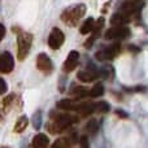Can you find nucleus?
Masks as SVG:
<instances>
[{
	"instance_id": "f257e3e1",
	"label": "nucleus",
	"mask_w": 148,
	"mask_h": 148,
	"mask_svg": "<svg viewBox=\"0 0 148 148\" xmlns=\"http://www.w3.org/2000/svg\"><path fill=\"white\" fill-rule=\"evenodd\" d=\"M78 121V117L74 114H68V113H57L52 116V121L48 122L47 130L51 134H60L65 131L68 127L75 123Z\"/></svg>"
},
{
	"instance_id": "f03ea898",
	"label": "nucleus",
	"mask_w": 148,
	"mask_h": 148,
	"mask_svg": "<svg viewBox=\"0 0 148 148\" xmlns=\"http://www.w3.org/2000/svg\"><path fill=\"white\" fill-rule=\"evenodd\" d=\"M86 13V5L84 4H75L72 7H68L61 13V20L65 25L68 26H75L81 21V18Z\"/></svg>"
},
{
	"instance_id": "7ed1b4c3",
	"label": "nucleus",
	"mask_w": 148,
	"mask_h": 148,
	"mask_svg": "<svg viewBox=\"0 0 148 148\" xmlns=\"http://www.w3.org/2000/svg\"><path fill=\"white\" fill-rule=\"evenodd\" d=\"M33 44V34L27 31H21L17 36V57L20 61L25 60V57L29 55Z\"/></svg>"
},
{
	"instance_id": "20e7f679",
	"label": "nucleus",
	"mask_w": 148,
	"mask_h": 148,
	"mask_svg": "<svg viewBox=\"0 0 148 148\" xmlns=\"http://www.w3.org/2000/svg\"><path fill=\"white\" fill-rule=\"evenodd\" d=\"M120 51H121V46L118 43H114V44H112V46L105 47V48L97 51L96 53H95V57H96V60H99V61H110V60H113L120 53Z\"/></svg>"
},
{
	"instance_id": "39448f33",
	"label": "nucleus",
	"mask_w": 148,
	"mask_h": 148,
	"mask_svg": "<svg viewBox=\"0 0 148 148\" xmlns=\"http://www.w3.org/2000/svg\"><path fill=\"white\" fill-rule=\"evenodd\" d=\"M64 42H65V34L62 33L59 27L52 29V31L48 35V40H47L49 48L53 49V51H57V49L64 44Z\"/></svg>"
},
{
	"instance_id": "423d86ee",
	"label": "nucleus",
	"mask_w": 148,
	"mask_h": 148,
	"mask_svg": "<svg viewBox=\"0 0 148 148\" xmlns=\"http://www.w3.org/2000/svg\"><path fill=\"white\" fill-rule=\"evenodd\" d=\"M129 36H130V29L126 26H112L105 33V39H109V40H120Z\"/></svg>"
},
{
	"instance_id": "0eeeda50",
	"label": "nucleus",
	"mask_w": 148,
	"mask_h": 148,
	"mask_svg": "<svg viewBox=\"0 0 148 148\" xmlns=\"http://www.w3.org/2000/svg\"><path fill=\"white\" fill-rule=\"evenodd\" d=\"M36 68L43 74L48 75V74H51L52 70H53V64H52L51 59H49L46 53H39L38 56H36Z\"/></svg>"
},
{
	"instance_id": "6e6552de",
	"label": "nucleus",
	"mask_w": 148,
	"mask_h": 148,
	"mask_svg": "<svg viewBox=\"0 0 148 148\" xmlns=\"http://www.w3.org/2000/svg\"><path fill=\"white\" fill-rule=\"evenodd\" d=\"M14 69V60L9 52H1L0 53V73L9 74Z\"/></svg>"
},
{
	"instance_id": "1a4fd4ad",
	"label": "nucleus",
	"mask_w": 148,
	"mask_h": 148,
	"mask_svg": "<svg viewBox=\"0 0 148 148\" xmlns=\"http://www.w3.org/2000/svg\"><path fill=\"white\" fill-rule=\"evenodd\" d=\"M99 72H97L95 68H87V69L79 70L78 74H77V78L81 82H84V83H90V82H94L99 78Z\"/></svg>"
},
{
	"instance_id": "9d476101",
	"label": "nucleus",
	"mask_w": 148,
	"mask_h": 148,
	"mask_svg": "<svg viewBox=\"0 0 148 148\" xmlns=\"http://www.w3.org/2000/svg\"><path fill=\"white\" fill-rule=\"evenodd\" d=\"M79 64V53L77 51L69 52V55L66 56V60L64 62V72L65 73H72Z\"/></svg>"
},
{
	"instance_id": "9b49d317",
	"label": "nucleus",
	"mask_w": 148,
	"mask_h": 148,
	"mask_svg": "<svg viewBox=\"0 0 148 148\" xmlns=\"http://www.w3.org/2000/svg\"><path fill=\"white\" fill-rule=\"evenodd\" d=\"M33 148H48L49 147V139L46 134H36L33 139V143H31Z\"/></svg>"
},
{
	"instance_id": "f8f14e48",
	"label": "nucleus",
	"mask_w": 148,
	"mask_h": 148,
	"mask_svg": "<svg viewBox=\"0 0 148 148\" xmlns=\"http://www.w3.org/2000/svg\"><path fill=\"white\" fill-rule=\"evenodd\" d=\"M129 21H130V17H127L126 14H123L121 12L113 14L112 18H110V23L113 26H125V23H127Z\"/></svg>"
},
{
	"instance_id": "ddd939ff",
	"label": "nucleus",
	"mask_w": 148,
	"mask_h": 148,
	"mask_svg": "<svg viewBox=\"0 0 148 148\" xmlns=\"http://www.w3.org/2000/svg\"><path fill=\"white\" fill-rule=\"evenodd\" d=\"M95 25H96V23H95V20L92 17H90V18H87L83 23H82L79 31H81V34H84V35H86V34H90V33L94 31Z\"/></svg>"
},
{
	"instance_id": "4468645a",
	"label": "nucleus",
	"mask_w": 148,
	"mask_h": 148,
	"mask_svg": "<svg viewBox=\"0 0 148 148\" xmlns=\"http://www.w3.org/2000/svg\"><path fill=\"white\" fill-rule=\"evenodd\" d=\"M27 125H29L27 117H26V116H21V117L16 121V125H14V129H13V130H14V133L20 134V133H22V131H25V129L27 127Z\"/></svg>"
},
{
	"instance_id": "2eb2a0df",
	"label": "nucleus",
	"mask_w": 148,
	"mask_h": 148,
	"mask_svg": "<svg viewBox=\"0 0 148 148\" xmlns=\"http://www.w3.org/2000/svg\"><path fill=\"white\" fill-rule=\"evenodd\" d=\"M86 131L88 134H91V135H95V134L99 131V122H97L96 120L88 121L87 125H86Z\"/></svg>"
},
{
	"instance_id": "dca6fc26",
	"label": "nucleus",
	"mask_w": 148,
	"mask_h": 148,
	"mask_svg": "<svg viewBox=\"0 0 148 148\" xmlns=\"http://www.w3.org/2000/svg\"><path fill=\"white\" fill-rule=\"evenodd\" d=\"M103 94H104V87L100 83L95 84L92 88H90V97H99Z\"/></svg>"
},
{
	"instance_id": "f3484780",
	"label": "nucleus",
	"mask_w": 148,
	"mask_h": 148,
	"mask_svg": "<svg viewBox=\"0 0 148 148\" xmlns=\"http://www.w3.org/2000/svg\"><path fill=\"white\" fill-rule=\"evenodd\" d=\"M70 147V143L68 140V138H59L52 143L51 148H69Z\"/></svg>"
},
{
	"instance_id": "a211bd4d",
	"label": "nucleus",
	"mask_w": 148,
	"mask_h": 148,
	"mask_svg": "<svg viewBox=\"0 0 148 148\" xmlns=\"http://www.w3.org/2000/svg\"><path fill=\"white\" fill-rule=\"evenodd\" d=\"M95 110L99 113H107L109 112V104L107 101H99L96 103V109Z\"/></svg>"
},
{
	"instance_id": "6ab92c4d",
	"label": "nucleus",
	"mask_w": 148,
	"mask_h": 148,
	"mask_svg": "<svg viewBox=\"0 0 148 148\" xmlns=\"http://www.w3.org/2000/svg\"><path fill=\"white\" fill-rule=\"evenodd\" d=\"M40 125H42V113L36 112L33 117V126H34V129L38 130V129L40 127Z\"/></svg>"
},
{
	"instance_id": "aec40b11",
	"label": "nucleus",
	"mask_w": 148,
	"mask_h": 148,
	"mask_svg": "<svg viewBox=\"0 0 148 148\" xmlns=\"http://www.w3.org/2000/svg\"><path fill=\"white\" fill-rule=\"evenodd\" d=\"M8 91V86H7V82L4 81V79L0 77V95L5 94V92Z\"/></svg>"
},
{
	"instance_id": "412c9836",
	"label": "nucleus",
	"mask_w": 148,
	"mask_h": 148,
	"mask_svg": "<svg viewBox=\"0 0 148 148\" xmlns=\"http://www.w3.org/2000/svg\"><path fill=\"white\" fill-rule=\"evenodd\" d=\"M5 36V27L3 23H0V42L3 40V38Z\"/></svg>"
},
{
	"instance_id": "4be33fe9",
	"label": "nucleus",
	"mask_w": 148,
	"mask_h": 148,
	"mask_svg": "<svg viewBox=\"0 0 148 148\" xmlns=\"http://www.w3.org/2000/svg\"><path fill=\"white\" fill-rule=\"evenodd\" d=\"M81 146L83 148H88V142H87L86 136H82V138H81Z\"/></svg>"
},
{
	"instance_id": "5701e85b",
	"label": "nucleus",
	"mask_w": 148,
	"mask_h": 148,
	"mask_svg": "<svg viewBox=\"0 0 148 148\" xmlns=\"http://www.w3.org/2000/svg\"><path fill=\"white\" fill-rule=\"evenodd\" d=\"M3 148H7V147H3Z\"/></svg>"
}]
</instances>
